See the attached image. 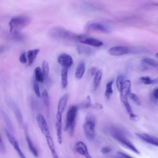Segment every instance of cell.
Masks as SVG:
<instances>
[{"label":"cell","mask_w":158,"mask_h":158,"mask_svg":"<svg viewBox=\"0 0 158 158\" xmlns=\"http://www.w3.org/2000/svg\"><path fill=\"white\" fill-rule=\"evenodd\" d=\"M108 131L111 136L126 148L135 153L140 154L137 148L125 137L123 131L119 128L112 126L108 128Z\"/></svg>","instance_id":"obj_1"},{"label":"cell","mask_w":158,"mask_h":158,"mask_svg":"<svg viewBox=\"0 0 158 158\" xmlns=\"http://www.w3.org/2000/svg\"><path fill=\"white\" fill-rule=\"evenodd\" d=\"M30 18L26 16H20L13 18L9 22L10 32L18 34L31 22Z\"/></svg>","instance_id":"obj_2"},{"label":"cell","mask_w":158,"mask_h":158,"mask_svg":"<svg viewBox=\"0 0 158 158\" xmlns=\"http://www.w3.org/2000/svg\"><path fill=\"white\" fill-rule=\"evenodd\" d=\"M78 108L77 106H72L70 107L67 112L64 130L66 131L69 130L71 136H72L73 135Z\"/></svg>","instance_id":"obj_3"},{"label":"cell","mask_w":158,"mask_h":158,"mask_svg":"<svg viewBox=\"0 0 158 158\" xmlns=\"http://www.w3.org/2000/svg\"><path fill=\"white\" fill-rule=\"evenodd\" d=\"M36 121L39 127L45 137L46 138L50 136L49 128L43 116L41 114H38L36 117Z\"/></svg>","instance_id":"obj_4"},{"label":"cell","mask_w":158,"mask_h":158,"mask_svg":"<svg viewBox=\"0 0 158 158\" xmlns=\"http://www.w3.org/2000/svg\"><path fill=\"white\" fill-rule=\"evenodd\" d=\"M9 104L13 112L19 126L21 128H23L25 127L23 120L19 108L15 102L12 101H9Z\"/></svg>","instance_id":"obj_5"},{"label":"cell","mask_w":158,"mask_h":158,"mask_svg":"<svg viewBox=\"0 0 158 158\" xmlns=\"http://www.w3.org/2000/svg\"><path fill=\"white\" fill-rule=\"evenodd\" d=\"M95 124L85 122L83 126V129L85 135L89 140H93L95 137Z\"/></svg>","instance_id":"obj_6"},{"label":"cell","mask_w":158,"mask_h":158,"mask_svg":"<svg viewBox=\"0 0 158 158\" xmlns=\"http://www.w3.org/2000/svg\"><path fill=\"white\" fill-rule=\"evenodd\" d=\"M79 41L82 43L87 44L95 47H99L103 46V42L96 39L87 37L85 36H81L79 37Z\"/></svg>","instance_id":"obj_7"},{"label":"cell","mask_w":158,"mask_h":158,"mask_svg":"<svg viewBox=\"0 0 158 158\" xmlns=\"http://www.w3.org/2000/svg\"><path fill=\"white\" fill-rule=\"evenodd\" d=\"M58 61L63 68L68 69L73 63V60L72 57L65 54H63L59 56Z\"/></svg>","instance_id":"obj_8"},{"label":"cell","mask_w":158,"mask_h":158,"mask_svg":"<svg viewBox=\"0 0 158 158\" xmlns=\"http://www.w3.org/2000/svg\"><path fill=\"white\" fill-rule=\"evenodd\" d=\"M129 51V50L127 47L122 46H116L109 49L108 53L111 55L117 56L127 54Z\"/></svg>","instance_id":"obj_9"},{"label":"cell","mask_w":158,"mask_h":158,"mask_svg":"<svg viewBox=\"0 0 158 158\" xmlns=\"http://www.w3.org/2000/svg\"><path fill=\"white\" fill-rule=\"evenodd\" d=\"M137 136L142 140L150 144L158 147V139L143 133H136Z\"/></svg>","instance_id":"obj_10"},{"label":"cell","mask_w":158,"mask_h":158,"mask_svg":"<svg viewBox=\"0 0 158 158\" xmlns=\"http://www.w3.org/2000/svg\"><path fill=\"white\" fill-rule=\"evenodd\" d=\"M75 149L77 153L86 158H92L89 154L87 147L83 142L80 141L76 144Z\"/></svg>","instance_id":"obj_11"},{"label":"cell","mask_w":158,"mask_h":158,"mask_svg":"<svg viewBox=\"0 0 158 158\" xmlns=\"http://www.w3.org/2000/svg\"><path fill=\"white\" fill-rule=\"evenodd\" d=\"M61 117L62 114L57 113L56 116L57 121L56 124V127L58 141L60 144H61L62 143Z\"/></svg>","instance_id":"obj_12"},{"label":"cell","mask_w":158,"mask_h":158,"mask_svg":"<svg viewBox=\"0 0 158 158\" xmlns=\"http://www.w3.org/2000/svg\"><path fill=\"white\" fill-rule=\"evenodd\" d=\"M89 30L100 31L107 33L109 30L104 25L98 23H93L89 25L88 27Z\"/></svg>","instance_id":"obj_13"},{"label":"cell","mask_w":158,"mask_h":158,"mask_svg":"<svg viewBox=\"0 0 158 158\" xmlns=\"http://www.w3.org/2000/svg\"><path fill=\"white\" fill-rule=\"evenodd\" d=\"M25 128L26 139L29 148L33 155L37 157L38 155L37 150L34 145L32 140L29 136L26 126H25Z\"/></svg>","instance_id":"obj_14"},{"label":"cell","mask_w":158,"mask_h":158,"mask_svg":"<svg viewBox=\"0 0 158 158\" xmlns=\"http://www.w3.org/2000/svg\"><path fill=\"white\" fill-rule=\"evenodd\" d=\"M68 97V95L66 94L60 99L58 104V113L62 114L66 107Z\"/></svg>","instance_id":"obj_15"},{"label":"cell","mask_w":158,"mask_h":158,"mask_svg":"<svg viewBox=\"0 0 158 158\" xmlns=\"http://www.w3.org/2000/svg\"><path fill=\"white\" fill-rule=\"evenodd\" d=\"M131 87V82L129 80L125 81L123 83L121 91L120 97H127L129 94Z\"/></svg>","instance_id":"obj_16"},{"label":"cell","mask_w":158,"mask_h":158,"mask_svg":"<svg viewBox=\"0 0 158 158\" xmlns=\"http://www.w3.org/2000/svg\"><path fill=\"white\" fill-rule=\"evenodd\" d=\"M2 112L5 121L8 129L12 132H14L15 131V128L9 117L3 110H2Z\"/></svg>","instance_id":"obj_17"},{"label":"cell","mask_w":158,"mask_h":158,"mask_svg":"<svg viewBox=\"0 0 158 158\" xmlns=\"http://www.w3.org/2000/svg\"><path fill=\"white\" fill-rule=\"evenodd\" d=\"M85 70V65L84 63H80L76 69L75 77L78 79H81L83 76Z\"/></svg>","instance_id":"obj_18"},{"label":"cell","mask_w":158,"mask_h":158,"mask_svg":"<svg viewBox=\"0 0 158 158\" xmlns=\"http://www.w3.org/2000/svg\"><path fill=\"white\" fill-rule=\"evenodd\" d=\"M39 51V49H35L30 50L28 52L27 57L29 65H31L33 63Z\"/></svg>","instance_id":"obj_19"},{"label":"cell","mask_w":158,"mask_h":158,"mask_svg":"<svg viewBox=\"0 0 158 158\" xmlns=\"http://www.w3.org/2000/svg\"><path fill=\"white\" fill-rule=\"evenodd\" d=\"M68 68H63L61 72V83L63 89H65L67 84V77Z\"/></svg>","instance_id":"obj_20"},{"label":"cell","mask_w":158,"mask_h":158,"mask_svg":"<svg viewBox=\"0 0 158 158\" xmlns=\"http://www.w3.org/2000/svg\"><path fill=\"white\" fill-rule=\"evenodd\" d=\"M113 83V80H111L109 81L106 85L105 95L107 100L109 99L111 96L113 92L112 89Z\"/></svg>","instance_id":"obj_21"},{"label":"cell","mask_w":158,"mask_h":158,"mask_svg":"<svg viewBox=\"0 0 158 158\" xmlns=\"http://www.w3.org/2000/svg\"><path fill=\"white\" fill-rule=\"evenodd\" d=\"M35 74L36 80L41 83H42L44 80V76L43 72L40 68L37 67L35 69Z\"/></svg>","instance_id":"obj_22"},{"label":"cell","mask_w":158,"mask_h":158,"mask_svg":"<svg viewBox=\"0 0 158 158\" xmlns=\"http://www.w3.org/2000/svg\"><path fill=\"white\" fill-rule=\"evenodd\" d=\"M103 75V71L101 70H99L96 73L94 80V86L95 90L98 88Z\"/></svg>","instance_id":"obj_23"},{"label":"cell","mask_w":158,"mask_h":158,"mask_svg":"<svg viewBox=\"0 0 158 158\" xmlns=\"http://www.w3.org/2000/svg\"><path fill=\"white\" fill-rule=\"evenodd\" d=\"M42 98L44 104L47 108H49L50 105V101L49 94L47 90L45 89L42 94Z\"/></svg>","instance_id":"obj_24"},{"label":"cell","mask_w":158,"mask_h":158,"mask_svg":"<svg viewBox=\"0 0 158 158\" xmlns=\"http://www.w3.org/2000/svg\"><path fill=\"white\" fill-rule=\"evenodd\" d=\"M120 98L122 103L124 105L127 112L130 116L133 114L132 113L131 107L128 101L127 97H120Z\"/></svg>","instance_id":"obj_25"},{"label":"cell","mask_w":158,"mask_h":158,"mask_svg":"<svg viewBox=\"0 0 158 158\" xmlns=\"http://www.w3.org/2000/svg\"><path fill=\"white\" fill-rule=\"evenodd\" d=\"M43 72L44 78L47 79L49 74V65L48 62L46 61H44L42 63Z\"/></svg>","instance_id":"obj_26"},{"label":"cell","mask_w":158,"mask_h":158,"mask_svg":"<svg viewBox=\"0 0 158 158\" xmlns=\"http://www.w3.org/2000/svg\"><path fill=\"white\" fill-rule=\"evenodd\" d=\"M142 62L152 67L158 68V62L150 58H145L143 59Z\"/></svg>","instance_id":"obj_27"},{"label":"cell","mask_w":158,"mask_h":158,"mask_svg":"<svg viewBox=\"0 0 158 158\" xmlns=\"http://www.w3.org/2000/svg\"><path fill=\"white\" fill-rule=\"evenodd\" d=\"M92 105L91 98L89 96H88L80 104V107L83 108H87L91 107Z\"/></svg>","instance_id":"obj_28"},{"label":"cell","mask_w":158,"mask_h":158,"mask_svg":"<svg viewBox=\"0 0 158 158\" xmlns=\"http://www.w3.org/2000/svg\"><path fill=\"white\" fill-rule=\"evenodd\" d=\"M12 146L14 147L15 149L19 155L20 158H26L25 155L22 151L19 148V145L17 141H16Z\"/></svg>","instance_id":"obj_29"},{"label":"cell","mask_w":158,"mask_h":158,"mask_svg":"<svg viewBox=\"0 0 158 158\" xmlns=\"http://www.w3.org/2000/svg\"><path fill=\"white\" fill-rule=\"evenodd\" d=\"M5 132L8 140L10 144L12 145L17 140L12 136L7 129H5Z\"/></svg>","instance_id":"obj_30"},{"label":"cell","mask_w":158,"mask_h":158,"mask_svg":"<svg viewBox=\"0 0 158 158\" xmlns=\"http://www.w3.org/2000/svg\"><path fill=\"white\" fill-rule=\"evenodd\" d=\"M140 80L145 85L150 84L153 83L155 80H152L149 76H143L140 78Z\"/></svg>","instance_id":"obj_31"},{"label":"cell","mask_w":158,"mask_h":158,"mask_svg":"<svg viewBox=\"0 0 158 158\" xmlns=\"http://www.w3.org/2000/svg\"><path fill=\"white\" fill-rule=\"evenodd\" d=\"M123 77L122 75H120L118 77L117 80V85L119 91L120 92L121 91L122 85L123 83Z\"/></svg>","instance_id":"obj_32"},{"label":"cell","mask_w":158,"mask_h":158,"mask_svg":"<svg viewBox=\"0 0 158 158\" xmlns=\"http://www.w3.org/2000/svg\"><path fill=\"white\" fill-rule=\"evenodd\" d=\"M46 139L47 144L51 151L55 150L54 142L51 137V136L47 137Z\"/></svg>","instance_id":"obj_33"},{"label":"cell","mask_w":158,"mask_h":158,"mask_svg":"<svg viewBox=\"0 0 158 158\" xmlns=\"http://www.w3.org/2000/svg\"><path fill=\"white\" fill-rule=\"evenodd\" d=\"M130 98L135 103L138 105H140L141 104V101L139 98L135 94L132 93L129 94Z\"/></svg>","instance_id":"obj_34"},{"label":"cell","mask_w":158,"mask_h":158,"mask_svg":"<svg viewBox=\"0 0 158 158\" xmlns=\"http://www.w3.org/2000/svg\"><path fill=\"white\" fill-rule=\"evenodd\" d=\"M85 122H88L95 124L96 118L95 117L91 114H88L86 116Z\"/></svg>","instance_id":"obj_35"},{"label":"cell","mask_w":158,"mask_h":158,"mask_svg":"<svg viewBox=\"0 0 158 158\" xmlns=\"http://www.w3.org/2000/svg\"><path fill=\"white\" fill-rule=\"evenodd\" d=\"M33 89L37 97L38 98H40V94L39 86L38 84L36 82H35L34 83Z\"/></svg>","instance_id":"obj_36"},{"label":"cell","mask_w":158,"mask_h":158,"mask_svg":"<svg viewBox=\"0 0 158 158\" xmlns=\"http://www.w3.org/2000/svg\"><path fill=\"white\" fill-rule=\"evenodd\" d=\"M0 151L3 154L6 153L5 147L1 136L0 138Z\"/></svg>","instance_id":"obj_37"},{"label":"cell","mask_w":158,"mask_h":158,"mask_svg":"<svg viewBox=\"0 0 158 158\" xmlns=\"http://www.w3.org/2000/svg\"><path fill=\"white\" fill-rule=\"evenodd\" d=\"M19 60L22 64H26L27 62L26 56V53L24 52L22 53L19 57Z\"/></svg>","instance_id":"obj_38"},{"label":"cell","mask_w":158,"mask_h":158,"mask_svg":"<svg viewBox=\"0 0 158 158\" xmlns=\"http://www.w3.org/2000/svg\"><path fill=\"white\" fill-rule=\"evenodd\" d=\"M91 107L97 110H100L102 109L103 107V106L100 103H96L92 104Z\"/></svg>","instance_id":"obj_39"},{"label":"cell","mask_w":158,"mask_h":158,"mask_svg":"<svg viewBox=\"0 0 158 158\" xmlns=\"http://www.w3.org/2000/svg\"><path fill=\"white\" fill-rule=\"evenodd\" d=\"M111 149L108 147H105L103 148L101 150V152L104 154L109 153L111 151Z\"/></svg>","instance_id":"obj_40"},{"label":"cell","mask_w":158,"mask_h":158,"mask_svg":"<svg viewBox=\"0 0 158 158\" xmlns=\"http://www.w3.org/2000/svg\"><path fill=\"white\" fill-rule=\"evenodd\" d=\"M32 97L30 99V104L31 107L33 109H35L36 108L37 104H36V101L34 100V99Z\"/></svg>","instance_id":"obj_41"},{"label":"cell","mask_w":158,"mask_h":158,"mask_svg":"<svg viewBox=\"0 0 158 158\" xmlns=\"http://www.w3.org/2000/svg\"><path fill=\"white\" fill-rule=\"evenodd\" d=\"M131 119L135 121H138L139 120V117L136 115H134V114L130 116Z\"/></svg>","instance_id":"obj_42"},{"label":"cell","mask_w":158,"mask_h":158,"mask_svg":"<svg viewBox=\"0 0 158 158\" xmlns=\"http://www.w3.org/2000/svg\"><path fill=\"white\" fill-rule=\"evenodd\" d=\"M97 68L96 67H93L90 70V73L91 76H93L96 75L97 72Z\"/></svg>","instance_id":"obj_43"},{"label":"cell","mask_w":158,"mask_h":158,"mask_svg":"<svg viewBox=\"0 0 158 158\" xmlns=\"http://www.w3.org/2000/svg\"><path fill=\"white\" fill-rule=\"evenodd\" d=\"M53 158H59L56 150H53L51 151Z\"/></svg>","instance_id":"obj_44"},{"label":"cell","mask_w":158,"mask_h":158,"mask_svg":"<svg viewBox=\"0 0 158 158\" xmlns=\"http://www.w3.org/2000/svg\"><path fill=\"white\" fill-rule=\"evenodd\" d=\"M118 153L122 155L125 158H134L132 156L121 152H119Z\"/></svg>","instance_id":"obj_45"},{"label":"cell","mask_w":158,"mask_h":158,"mask_svg":"<svg viewBox=\"0 0 158 158\" xmlns=\"http://www.w3.org/2000/svg\"><path fill=\"white\" fill-rule=\"evenodd\" d=\"M153 94L155 98L157 99H158V88L154 90Z\"/></svg>","instance_id":"obj_46"},{"label":"cell","mask_w":158,"mask_h":158,"mask_svg":"<svg viewBox=\"0 0 158 158\" xmlns=\"http://www.w3.org/2000/svg\"><path fill=\"white\" fill-rule=\"evenodd\" d=\"M152 5L153 6H158V3H153L152 4Z\"/></svg>","instance_id":"obj_47"},{"label":"cell","mask_w":158,"mask_h":158,"mask_svg":"<svg viewBox=\"0 0 158 158\" xmlns=\"http://www.w3.org/2000/svg\"><path fill=\"white\" fill-rule=\"evenodd\" d=\"M156 56V58L158 59V53H156L155 55Z\"/></svg>","instance_id":"obj_48"}]
</instances>
